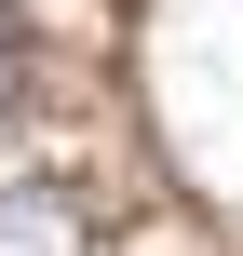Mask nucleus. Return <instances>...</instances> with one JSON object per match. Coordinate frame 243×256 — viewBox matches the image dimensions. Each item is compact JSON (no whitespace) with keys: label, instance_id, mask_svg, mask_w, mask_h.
I'll list each match as a JSON object with an SVG mask.
<instances>
[{"label":"nucleus","instance_id":"nucleus-2","mask_svg":"<svg viewBox=\"0 0 243 256\" xmlns=\"http://www.w3.org/2000/svg\"><path fill=\"white\" fill-rule=\"evenodd\" d=\"M14 94H27V27H14V0H0V122H14Z\"/></svg>","mask_w":243,"mask_h":256},{"label":"nucleus","instance_id":"nucleus-1","mask_svg":"<svg viewBox=\"0 0 243 256\" xmlns=\"http://www.w3.org/2000/svg\"><path fill=\"white\" fill-rule=\"evenodd\" d=\"M0 256H108V230H95L81 189L27 176V189H0Z\"/></svg>","mask_w":243,"mask_h":256}]
</instances>
